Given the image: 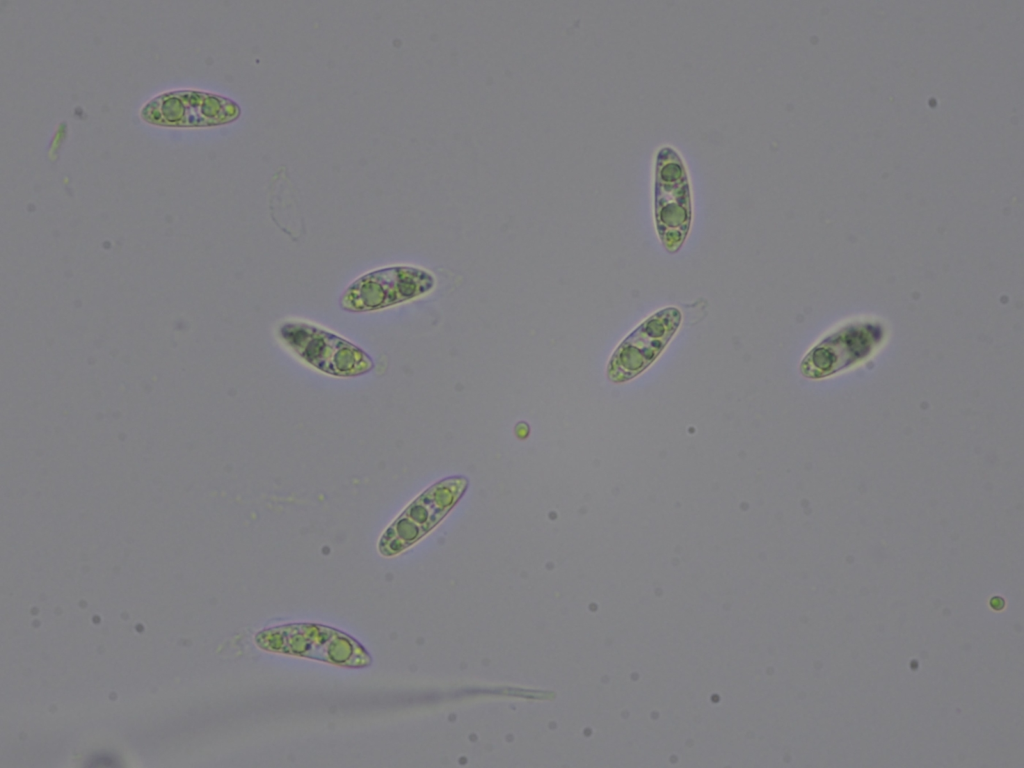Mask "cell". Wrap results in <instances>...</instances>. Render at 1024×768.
Returning <instances> with one entry per match:
<instances>
[{
  "label": "cell",
  "instance_id": "6da1fadb",
  "mask_svg": "<svg viewBox=\"0 0 1024 768\" xmlns=\"http://www.w3.org/2000/svg\"><path fill=\"white\" fill-rule=\"evenodd\" d=\"M279 336L301 359L328 374L350 377L366 373L373 367L372 359L362 349L311 324L283 323Z\"/></svg>",
  "mask_w": 1024,
  "mask_h": 768
},
{
  "label": "cell",
  "instance_id": "277c9868",
  "mask_svg": "<svg viewBox=\"0 0 1024 768\" xmlns=\"http://www.w3.org/2000/svg\"><path fill=\"white\" fill-rule=\"evenodd\" d=\"M465 478H449L420 495L383 535L379 548L383 554L397 553L438 523L465 490Z\"/></svg>",
  "mask_w": 1024,
  "mask_h": 768
},
{
  "label": "cell",
  "instance_id": "7a4b0ae2",
  "mask_svg": "<svg viewBox=\"0 0 1024 768\" xmlns=\"http://www.w3.org/2000/svg\"><path fill=\"white\" fill-rule=\"evenodd\" d=\"M434 284V277L419 268H382L355 280L342 294L340 306L349 312L383 309L426 294Z\"/></svg>",
  "mask_w": 1024,
  "mask_h": 768
},
{
  "label": "cell",
  "instance_id": "8992f818",
  "mask_svg": "<svg viewBox=\"0 0 1024 768\" xmlns=\"http://www.w3.org/2000/svg\"><path fill=\"white\" fill-rule=\"evenodd\" d=\"M657 184L656 217L661 241L669 252H676L685 240L690 223L687 185L681 176L668 184L662 176Z\"/></svg>",
  "mask_w": 1024,
  "mask_h": 768
},
{
  "label": "cell",
  "instance_id": "5b68a950",
  "mask_svg": "<svg viewBox=\"0 0 1024 768\" xmlns=\"http://www.w3.org/2000/svg\"><path fill=\"white\" fill-rule=\"evenodd\" d=\"M222 98L195 92L161 95L143 110L148 121L169 125H203L225 121L232 111Z\"/></svg>",
  "mask_w": 1024,
  "mask_h": 768
},
{
  "label": "cell",
  "instance_id": "3957f363",
  "mask_svg": "<svg viewBox=\"0 0 1024 768\" xmlns=\"http://www.w3.org/2000/svg\"><path fill=\"white\" fill-rule=\"evenodd\" d=\"M681 318L675 307L659 310L647 318L615 350L608 366L609 378L623 382L645 370L672 339Z\"/></svg>",
  "mask_w": 1024,
  "mask_h": 768
}]
</instances>
